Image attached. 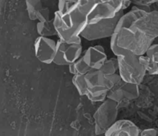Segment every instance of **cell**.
I'll return each mask as SVG.
<instances>
[{"label": "cell", "mask_w": 158, "mask_h": 136, "mask_svg": "<svg viewBox=\"0 0 158 136\" xmlns=\"http://www.w3.org/2000/svg\"><path fill=\"white\" fill-rule=\"evenodd\" d=\"M96 0L58 1L53 22L59 39L69 42L80 36L87 27Z\"/></svg>", "instance_id": "cell-2"}, {"label": "cell", "mask_w": 158, "mask_h": 136, "mask_svg": "<svg viewBox=\"0 0 158 136\" xmlns=\"http://www.w3.org/2000/svg\"><path fill=\"white\" fill-rule=\"evenodd\" d=\"M56 45L57 41L51 38L37 37L33 45L35 58L43 64L53 63L56 52Z\"/></svg>", "instance_id": "cell-11"}, {"label": "cell", "mask_w": 158, "mask_h": 136, "mask_svg": "<svg viewBox=\"0 0 158 136\" xmlns=\"http://www.w3.org/2000/svg\"><path fill=\"white\" fill-rule=\"evenodd\" d=\"M36 32L39 36L50 38L52 36L57 35L56 30L54 26L53 18L43 22H37Z\"/></svg>", "instance_id": "cell-15"}, {"label": "cell", "mask_w": 158, "mask_h": 136, "mask_svg": "<svg viewBox=\"0 0 158 136\" xmlns=\"http://www.w3.org/2000/svg\"><path fill=\"white\" fill-rule=\"evenodd\" d=\"M131 3V0H96L89 25L114 18L120 12H124Z\"/></svg>", "instance_id": "cell-7"}, {"label": "cell", "mask_w": 158, "mask_h": 136, "mask_svg": "<svg viewBox=\"0 0 158 136\" xmlns=\"http://www.w3.org/2000/svg\"><path fill=\"white\" fill-rule=\"evenodd\" d=\"M140 132L141 130L133 122L120 119L105 133L104 136H140Z\"/></svg>", "instance_id": "cell-12"}, {"label": "cell", "mask_w": 158, "mask_h": 136, "mask_svg": "<svg viewBox=\"0 0 158 136\" xmlns=\"http://www.w3.org/2000/svg\"><path fill=\"white\" fill-rule=\"evenodd\" d=\"M148 58V74L158 75V43L153 44L145 53Z\"/></svg>", "instance_id": "cell-14"}, {"label": "cell", "mask_w": 158, "mask_h": 136, "mask_svg": "<svg viewBox=\"0 0 158 136\" xmlns=\"http://www.w3.org/2000/svg\"><path fill=\"white\" fill-rule=\"evenodd\" d=\"M119 108L120 106L117 102L108 98L102 102L94 115L96 135H105L117 122Z\"/></svg>", "instance_id": "cell-6"}, {"label": "cell", "mask_w": 158, "mask_h": 136, "mask_svg": "<svg viewBox=\"0 0 158 136\" xmlns=\"http://www.w3.org/2000/svg\"><path fill=\"white\" fill-rule=\"evenodd\" d=\"M118 74L123 81L140 86L148 74V58L145 55L125 53L117 56Z\"/></svg>", "instance_id": "cell-4"}, {"label": "cell", "mask_w": 158, "mask_h": 136, "mask_svg": "<svg viewBox=\"0 0 158 136\" xmlns=\"http://www.w3.org/2000/svg\"><path fill=\"white\" fill-rule=\"evenodd\" d=\"M107 59V55L103 46L100 45L90 46L83 52L77 61L69 66V71L73 75H86L100 70Z\"/></svg>", "instance_id": "cell-5"}, {"label": "cell", "mask_w": 158, "mask_h": 136, "mask_svg": "<svg viewBox=\"0 0 158 136\" xmlns=\"http://www.w3.org/2000/svg\"><path fill=\"white\" fill-rule=\"evenodd\" d=\"M158 38V12L134 6L119 20L110 38V49L116 57L125 53L145 55Z\"/></svg>", "instance_id": "cell-1"}, {"label": "cell", "mask_w": 158, "mask_h": 136, "mask_svg": "<svg viewBox=\"0 0 158 136\" xmlns=\"http://www.w3.org/2000/svg\"><path fill=\"white\" fill-rule=\"evenodd\" d=\"M140 136H158L157 131L155 129H147L140 132Z\"/></svg>", "instance_id": "cell-16"}, {"label": "cell", "mask_w": 158, "mask_h": 136, "mask_svg": "<svg viewBox=\"0 0 158 136\" xmlns=\"http://www.w3.org/2000/svg\"><path fill=\"white\" fill-rule=\"evenodd\" d=\"M120 80L117 57L108 58L100 70L86 75H73L72 82L80 95L93 102H102L108 92Z\"/></svg>", "instance_id": "cell-3"}, {"label": "cell", "mask_w": 158, "mask_h": 136, "mask_svg": "<svg viewBox=\"0 0 158 136\" xmlns=\"http://www.w3.org/2000/svg\"><path fill=\"white\" fill-rule=\"evenodd\" d=\"M57 1H66V2H75L77 0H57Z\"/></svg>", "instance_id": "cell-17"}, {"label": "cell", "mask_w": 158, "mask_h": 136, "mask_svg": "<svg viewBox=\"0 0 158 136\" xmlns=\"http://www.w3.org/2000/svg\"><path fill=\"white\" fill-rule=\"evenodd\" d=\"M155 3H157V4L158 5V0H155Z\"/></svg>", "instance_id": "cell-18"}, {"label": "cell", "mask_w": 158, "mask_h": 136, "mask_svg": "<svg viewBox=\"0 0 158 136\" xmlns=\"http://www.w3.org/2000/svg\"><path fill=\"white\" fill-rule=\"evenodd\" d=\"M157 40H158V38H157Z\"/></svg>", "instance_id": "cell-19"}, {"label": "cell", "mask_w": 158, "mask_h": 136, "mask_svg": "<svg viewBox=\"0 0 158 136\" xmlns=\"http://www.w3.org/2000/svg\"><path fill=\"white\" fill-rule=\"evenodd\" d=\"M138 96L139 86L128 83L120 78V81L108 92L106 98L115 102L120 106V105L127 104L137 99Z\"/></svg>", "instance_id": "cell-10"}, {"label": "cell", "mask_w": 158, "mask_h": 136, "mask_svg": "<svg viewBox=\"0 0 158 136\" xmlns=\"http://www.w3.org/2000/svg\"><path fill=\"white\" fill-rule=\"evenodd\" d=\"M83 54L82 38L78 37L69 42L57 40L56 52L53 63L60 66H68L73 64Z\"/></svg>", "instance_id": "cell-8"}, {"label": "cell", "mask_w": 158, "mask_h": 136, "mask_svg": "<svg viewBox=\"0 0 158 136\" xmlns=\"http://www.w3.org/2000/svg\"><path fill=\"white\" fill-rule=\"evenodd\" d=\"M28 17L32 21L43 22L50 19V11L43 5L41 0H26Z\"/></svg>", "instance_id": "cell-13"}, {"label": "cell", "mask_w": 158, "mask_h": 136, "mask_svg": "<svg viewBox=\"0 0 158 136\" xmlns=\"http://www.w3.org/2000/svg\"><path fill=\"white\" fill-rule=\"evenodd\" d=\"M123 14L124 12H122L113 18L100 20L94 24L89 25L82 32L80 37L88 41L111 38L115 32L119 20Z\"/></svg>", "instance_id": "cell-9"}]
</instances>
